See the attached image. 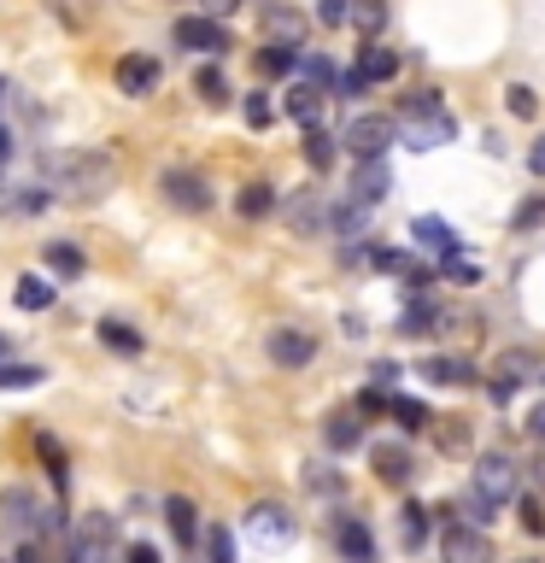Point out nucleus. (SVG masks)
Here are the masks:
<instances>
[{"instance_id":"f257e3e1","label":"nucleus","mask_w":545,"mask_h":563,"mask_svg":"<svg viewBox=\"0 0 545 563\" xmlns=\"http://www.w3.org/2000/svg\"><path fill=\"white\" fill-rule=\"evenodd\" d=\"M42 176L59 194H70V200H100V194H112L118 165L105 153H70V147H59V153H42Z\"/></svg>"},{"instance_id":"f03ea898","label":"nucleus","mask_w":545,"mask_h":563,"mask_svg":"<svg viewBox=\"0 0 545 563\" xmlns=\"http://www.w3.org/2000/svg\"><path fill=\"white\" fill-rule=\"evenodd\" d=\"M0 528L18 540H35V534H53V528H59V510H47L35 499V487H7L0 493Z\"/></svg>"},{"instance_id":"7ed1b4c3","label":"nucleus","mask_w":545,"mask_h":563,"mask_svg":"<svg viewBox=\"0 0 545 563\" xmlns=\"http://www.w3.org/2000/svg\"><path fill=\"white\" fill-rule=\"evenodd\" d=\"M112 558H118V522L105 510H88L70 528V563H112Z\"/></svg>"},{"instance_id":"20e7f679","label":"nucleus","mask_w":545,"mask_h":563,"mask_svg":"<svg viewBox=\"0 0 545 563\" xmlns=\"http://www.w3.org/2000/svg\"><path fill=\"white\" fill-rule=\"evenodd\" d=\"M404 147H440V141H452V118L440 112V100L434 95H416V100H404Z\"/></svg>"},{"instance_id":"39448f33","label":"nucleus","mask_w":545,"mask_h":563,"mask_svg":"<svg viewBox=\"0 0 545 563\" xmlns=\"http://www.w3.org/2000/svg\"><path fill=\"white\" fill-rule=\"evenodd\" d=\"M469 482H475V499H487L492 510L516 499V464H510L504 452H487L481 464L469 470Z\"/></svg>"},{"instance_id":"423d86ee","label":"nucleus","mask_w":545,"mask_h":563,"mask_svg":"<svg viewBox=\"0 0 545 563\" xmlns=\"http://www.w3.org/2000/svg\"><path fill=\"white\" fill-rule=\"evenodd\" d=\"M393 135H399V123H393V118H369V112H364V118H352V123H346V135H341V141H346V147L358 153V158H381L387 147H393Z\"/></svg>"},{"instance_id":"0eeeda50","label":"nucleus","mask_w":545,"mask_h":563,"mask_svg":"<svg viewBox=\"0 0 545 563\" xmlns=\"http://www.w3.org/2000/svg\"><path fill=\"white\" fill-rule=\"evenodd\" d=\"M440 558H446V563H492L487 528H469V522L446 528V540H440Z\"/></svg>"},{"instance_id":"6e6552de","label":"nucleus","mask_w":545,"mask_h":563,"mask_svg":"<svg viewBox=\"0 0 545 563\" xmlns=\"http://www.w3.org/2000/svg\"><path fill=\"white\" fill-rule=\"evenodd\" d=\"M112 82H118V95H130V100L153 95V88H158V59H147V53H123L118 70H112Z\"/></svg>"},{"instance_id":"1a4fd4ad","label":"nucleus","mask_w":545,"mask_h":563,"mask_svg":"<svg viewBox=\"0 0 545 563\" xmlns=\"http://www.w3.org/2000/svg\"><path fill=\"white\" fill-rule=\"evenodd\" d=\"M165 200L176 211H205L211 206V183L200 170H165Z\"/></svg>"},{"instance_id":"9d476101","label":"nucleus","mask_w":545,"mask_h":563,"mask_svg":"<svg viewBox=\"0 0 545 563\" xmlns=\"http://www.w3.org/2000/svg\"><path fill=\"white\" fill-rule=\"evenodd\" d=\"M281 218H288L293 235H316V229H329V200L323 194H293V200H281Z\"/></svg>"},{"instance_id":"9b49d317","label":"nucleus","mask_w":545,"mask_h":563,"mask_svg":"<svg viewBox=\"0 0 545 563\" xmlns=\"http://www.w3.org/2000/svg\"><path fill=\"white\" fill-rule=\"evenodd\" d=\"M176 42H182V47H200V53H223V47H229V30L218 24V18L188 12V18H176Z\"/></svg>"},{"instance_id":"f8f14e48","label":"nucleus","mask_w":545,"mask_h":563,"mask_svg":"<svg viewBox=\"0 0 545 563\" xmlns=\"http://www.w3.org/2000/svg\"><path fill=\"white\" fill-rule=\"evenodd\" d=\"M270 358L281 364V369H305L311 358H316V341L305 329H276L270 334Z\"/></svg>"},{"instance_id":"ddd939ff","label":"nucleus","mask_w":545,"mask_h":563,"mask_svg":"<svg viewBox=\"0 0 545 563\" xmlns=\"http://www.w3.org/2000/svg\"><path fill=\"white\" fill-rule=\"evenodd\" d=\"M246 534L264 540V545H281V540H293V517L276 510V505H258L253 517H246Z\"/></svg>"},{"instance_id":"4468645a","label":"nucleus","mask_w":545,"mask_h":563,"mask_svg":"<svg viewBox=\"0 0 545 563\" xmlns=\"http://www.w3.org/2000/svg\"><path fill=\"white\" fill-rule=\"evenodd\" d=\"M387 188H393L387 165H381V158H364L358 176H352V200H358V206H376V200H387Z\"/></svg>"},{"instance_id":"2eb2a0df","label":"nucleus","mask_w":545,"mask_h":563,"mask_svg":"<svg viewBox=\"0 0 545 563\" xmlns=\"http://www.w3.org/2000/svg\"><path fill=\"white\" fill-rule=\"evenodd\" d=\"M334 545L346 552V563H369V558H376V540H369V528H364L358 517H341V522H334Z\"/></svg>"},{"instance_id":"dca6fc26","label":"nucleus","mask_w":545,"mask_h":563,"mask_svg":"<svg viewBox=\"0 0 545 563\" xmlns=\"http://www.w3.org/2000/svg\"><path fill=\"white\" fill-rule=\"evenodd\" d=\"M281 112H288L293 123H305V130H311L316 112H323V88H316V82H293V88H288V100H281Z\"/></svg>"},{"instance_id":"f3484780","label":"nucleus","mask_w":545,"mask_h":563,"mask_svg":"<svg viewBox=\"0 0 545 563\" xmlns=\"http://www.w3.org/2000/svg\"><path fill=\"white\" fill-rule=\"evenodd\" d=\"M376 475H381L387 487H404V482H411V452L387 446V440H381V446H376Z\"/></svg>"},{"instance_id":"a211bd4d","label":"nucleus","mask_w":545,"mask_h":563,"mask_svg":"<svg viewBox=\"0 0 545 563\" xmlns=\"http://www.w3.org/2000/svg\"><path fill=\"white\" fill-rule=\"evenodd\" d=\"M422 376L440 382V387H469L475 382V364L469 358H429V364H422Z\"/></svg>"},{"instance_id":"6ab92c4d","label":"nucleus","mask_w":545,"mask_h":563,"mask_svg":"<svg viewBox=\"0 0 545 563\" xmlns=\"http://www.w3.org/2000/svg\"><path fill=\"white\" fill-rule=\"evenodd\" d=\"M358 70H364L369 82H387V77L399 70V53H393V47H381V42H364V53H358Z\"/></svg>"},{"instance_id":"aec40b11","label":"nucleus","mask_w":545,"mask_h":563,"mask_svg":"<svg viewBox=\"0 0 545 563\" xmlns=\"http://www.w3.org/2000/svg\"><path fill=\"white\" fill-rule=\"evenodd\" d=\"M165 517H170V534L182 545L200 540V510H193V499H165Z\"/></svg>"},{"instance_id":"412c9836","label":"nucleus","mask_w":545,"mask_h":563,"mask_svg":"<svg viewBox=\"0 0 545 563\" xmlns=\"http://www.w3.org/2000/svg\"><path fill=\"white\" fill-rule=\"evenodd\" d=\"M364 223H369V206H358V200H352V206H329V229H334L341 241L364 235Z\"/></svg>"},{"instance_id":"4be33fe9","label":"nucleus","mask_w":545,"mask_h":563,"mask_svg":"<svg viewBox=\"0 0 545 563\" xmlns=\"http://www.w3.org/2000/svg\"><path fill=\"white\" fill-rule=\"evenodd\" d=\"M12 299H18V311H47V306H53V282L24 276V282L12 288Z\"/></svg>"},{"instance_id":"5701e85b","label":"nucleus","mask_w":545,"mask_h":563,"mask_svg":"<svg viewBox=\"0 0 545 563\" xmlns=\"http://www.w3.org/2000/svg\"><path fill=\"white\" fill-rule=\"evenodd\" d=\"M411 235H416V241H429L440 258H446V253H457V235H452V229L440 223V218H416V223H411Z\"/></svg>"},{"instance_id":"b1692460","label":"nucleus","mask_w":545,"mask_h":563,"mask_svg":"<svg viewBox=\"0 0 545 563\" xmlns=\"http://www.w3.org/2000/svg\"><path fill=\"white\" fill-rule=\"evenodd\" d=\"M346 24H358L369 42H376L381 24H387V0H352V18H346Z\"/></svg>"},{"instance_id":"393cba45","label":"nucleus","mask_w":545,"mask_h":563,"mask_svg":"<svg viewBox=\"0 0 545 563\" xmlns=\"http://www.w3.org/2000/svg\"><path fill=\"white\" fill-rule=\"evenodd\" d=\"M429 429H434V440H440L446 452H469V422H464V417H434Z\"/></svg>"},{"instance_id":"a878e982","label":"nucleus","mask_w":545,"mask_h":563,"mask_svg":"<svg viewBox=\"0 0 545 563\" xmlns=\"http://www.w3.org/2000/svg\"><path fill=\"white\" fill-rule=\"evenodd\" d=\"M264 30H270V35H281V42H293V47H299V30H305V18H299L293 7H270V12H264Z\"/></svg>"},{"instance_id":"bb28decb","label":"nucleus","mask_w":545,"mask_h":563,"mask_svg":"<svg viewBox=\"0 0 545 563\" xmlns=\"http://www.w3.org/2000/svg\"><path fill=\"white\" fill-rule=\"evenodd\" d=\"M305 165H311V170H329V165H334V135L316 130V123L305 130Z\"/></svg>"},{"instance_id":"cd10ccee","label":"nucleus","mask_w":545,"mask_h":563,"mask_svg":"<svg viewBox=\"0 0 545 563\" xmlns=\"http://www.w3.org/2000/svg\"><path fill=\"white\" fill-rule=\"evenodd\" d=\"M387 411H393L399 422H404V429H429V422H434V411H429V405H416V399H404V394H393V399H387Z\"/></svg>"},{"instance_id":"c85d7f7f","label":"nucleus","mask_w":545,"mask_h":563,"mask_svg":"<svg viewBox=\"0 0 545 563\" xmlns=\"http://www.w3.org/2000/svg\"><path fill=\"white\" fill-rule=\"evenodd\" d=\"M293 65H299V53H293V42H281V47L270 42V47L258 53V70H264V77H288Z\"/></svg>"},{"instance_id":"c756f323","label":"nucleus","mask_w":545,"mask_h":563,"mask_svg":"<svg viewBox=\"0 0 545 563\" xmlns=\"http://www.w3.org/2000/svg\"><path fill=\"white\" fill-rule=\"evenodd\" d=\"M241 211H246V218H270V211H276V188L270 183H246Z\"/></svg>"},{"instance_id":"7c9ffc66","label":"nucleus","mask_w":545,"mask_h":563,"mask_svg":"<svg viewBox=\"0 0 545 563\" xmlns=\"http://www.w3.org/2000/svg\"><path fill=\"white\" fill-rule=\"evenodd\" d=\"M323 440H329L334 452H352L364 434H358V422H352V417H329V422H323Z\"/></svg>"},{"instance_id":"2f4dec72","label":"nucleus","mask_w":545,"mask_h":563,"mask_svg":"<svg viewBox=\"0 0 545 563\" xmlns=\"http://www.w3.org/2000/svg\"><path fill=\"white\" fill-rule=\"evenodd\" d=\"M527 369H534V352H504V358H499V382H492V387L510 394V382H522Z\"/></svg>"},{"instance_id":"473e14b6","label":"nucleus","mask_w":545,"mask_h":563,"mask_svg":"<svg viewBox=\"0 0 545 563\" xmlns=\"http://www.w3.org/2000/svg\"><path fill=\"white\" fill-rule=\"evenodd\" d=\"M100 341L112 352H141V334L130 323H118V317H105V323H100Z\"/></svg>"},{"instance_id":"72a5a7b5","label":"nucleus","mask_w":545,"mask_h":563,"mask_svg":"<svg viewBox=\"0 0 545 563\" xmlns=\"http://www.w3.org/2000/svg\"><path fill=\"white\" fill-rule=\"evenodd\" d=\"M47 264H53L59 276H82V253H77L70 241H53V246H47Z\"/></svg>"},{"instance_id":"f704fd0d","label":"nucleus","mask_w":545,"mask_h":563,"mask_svg":"<svg viewBox=\"0 0 545 563\" xmlns=\"http://www.w3.org/2000/svg\"><path fill=\"white\" fill-rule=\"evenodd\" d=\"M35 382H42V369H35V364H7V358H0V387H35Z\"/></svg>"},{"instance_id":"c9c22d12","label":"nucleus","mask_w":545,"mask_h":563,"mask_svg":"<svg viewBox=\"0 0 545 563\" xmlns=\"http://www.w3.org/2000/svg\"><path fill=\"white\" fill-rule=\"evenodd\" d=\"M446 276H452V282H464V288H475V282H481V264L464 258V253H446Z\"/></svg>"},{"instance_id":"e433bc0d","label":"nucleus","mask_w":545,"mask_h":563,"mask_svg":"<svg viewBox=\"0 0 545 563\" xmlns=\"http://www.w3.org/2000/svg\"><path fill=\"white\" fill-rule=\"evenodd\" d=\"M200 95H205L211 106H223V100H229V82L218 77V65H205V70H200Z\"/></svg>"},{"instance_id":"4c0bfd02","label":"nucleus","mask_w":545,"mask_h":563,"mask_svg":"<svg viewBox=\"0 0 545 563\" xmlns=\"http://www.w3.org/2000/svg\"><path fill=\"white\" fill-rule=\"evenodd\" d=\"M346 18H352V0H316V24H346Z\"/></svg>"},{"instance_id":"58836bf2","label":"nucleus","mask_w":545,"mask_h":563,"mask_svg":"<svg viewBox=\"0 0 545 563\" xmlns=\"http://www.w3.org/2000/svg\"><path fill=\"white\" fill-rule=\"evenodd\" d=\"M422 534H429V510L411 505L404 510V545H422Z\"/></svg>"},{"instance_id":"ea45409f","label":"nucleus","mask_w":545,"mask_h":563,"mask_svg":"<svg viewBox=\"0 0 545 563\" xmlns=\"http://www.w3.org/2000/svg\"><path fill=\"white\" fill-rule=\"evenodd\" d=\"M504 106H510V112H516V118H534V112H540L534 88H510V95H504Z\"/></svg>"},{"instance_id":"a19ab883","label":"nucleus","mask_w":545,"mask_h":563,"mask_svg":"<svg viewBox=\"0 0 545 563\" xmlns=\"http://www.w3.org/2000/svg\"><path fill=\"white\" fill-rule=\"evenodd\" d=\"M305 70H311V82H316V88H329V82H334V59H323V53H311Z\"/></svg>"},{"instance_id":"79ce46f5","label":"nucleus","mask_w":545,"mask_h":563,"mask_svg":"<svg viewBox=\"0 0 545 563\" xmlns=\"http://www.w3.org/2000/svg\"><path fill=\"white\" fill-rule=\"evenodd\" d=\"M246 123H253V130H264V123H270V100H264V95L246 100Z\"/></svg>"},{"instance_id":"37998d69","label":"nucleus","mask_w":545,"mask_h":563,"mask_svg":"<svg viewBox=\"0 0 545 563\" xmlns=\"http://www.w3.org/2000/svg\"><path fill=\"white\" fill-rule=\"evenodd\" d=\"M522 528H527V534H545V517H540L534 499H522Z\"/></svg>"},{"instance_id":"c03bdc74","label":"nucleus","mask_w":545,"mask_h":563,"mask_svg":"<svg viewBox=\"0 0 545 563\" xmlns=\"http://www.w3.org/2000/svg\"><path fill=\"white\" fill-rule=\"evenodd\" d=\"M123 563H158V545H147V540H135L130 552H123Z\"/></svg>"},{"instance_id":"a18cd8bd","label":"nucleus","mask_w":545,"mask_h":563,"mask_svg":"<svg viewBox=\"0 0 545 563\" xmlns=\"http://www.w3.org/2000/svg\"><path fill=\"white\" fill-rule=\"evenodd\" d=\"M540 218H545V200H527V206L516 211V229H534Z\"/></svg>"},{"instance_id":"49530a36","label":"nucleus","mask_w":545,"mask_h":563,"mask_svg":"<svg viewBox=\"0 0 545 563\" xmlns=\"http://www.w3.org/2000/svg\"><path fill=\"white\" fill-rule=\"evenodd\" d=\"M211 563H229V528H218V534H211Z\"/></svg>"},{"instance_id":"de8ad7c7","label":"nucleus","mask_w":545,"mask_h":563,"mask_svg":"<svg viewBox=\"0 0 545 563\" xmlns=\"http://www.w3.org/2000/svg\"><path fill=\"white\" fill-rule=\"evenodd\" d=\"M527 434H534V440H545V399L534 405V411H527Z\"/></svg>"},{"instance_id":"09e8293b","label":"nucleus","mask_w":545,"mask_h":563,"mask_svg":"<svg viewBox=\"0 0 545 563\" xmlns=\"http://www.w3.org/2000/svg\"><path fill=\"white\" fill-rule=\"evenodd\" d=\"M527 170L545 176V141H534V147H527Z\"/></svg>"},{"instance_id":"8fccbe9b","label":"nucleus","mask_w":545,"mask_h":563,"mask_svg":"<svg viewBox=\"0 0 545 563\" xmlns=\"http://www.w3.org/2000/svg\"><path fill=\"white\" fill-rule=\"evenodd\" d=\"M200 7H205V18H223V12H235L241 0H200Z\"/></svg>"},{"instance_id":"3c124183","label":"nucleus","mask_w":545,"mask_h":563,"mask_svg":"<svg viewBox=\"0 0 545 563\" xmlns=\"http://www.w3.org/2000/svg\"><path fill=\"white\" fill-rule=\"evenodd\" d=\"M12 563H47V558H42V552H35V545H24V552H18Z\"/></svg>"},{"instance_id":"603ef678","label":"nucleus","mask_w":545,"mask_h":563,"mask_svg":"<svg viewBox=\"0 0 545 563\" xmlns=\"http://www.w3.org/2000/svg\"><path fill=\"white\" fill-rule=\"evenodd\" d=\"M7 158H12V135L0 130V165H7Z\"/></svg>"},{"instance_id":"864d4df0","label":"nucleus","mask_w":545,"mask_h":563,"mask_svg":"<svg viewBox=\"0 0 545 563\" xmlns=\"http://www.w3.org/2000/svg\"><path fill=\"white\" fill-rule=\"evenodd\" d=\"M7 206H12V188H7V183H0V211H7Z\"/></svg>"},{"instance_id":"5fc2aeb1","label":"nucleus","mask_w":545,"mask_h":563,"mask_svg":"<svg viewBox=\"0 0 545 563\" xmlns=\"http://www.w3.org/2000/svg\"><path fill=\"white\" fill-rule=\"evenodd\" d=\"M0 358H7V334H0Z\"/></svg>"},{"instance_id":"6e6d98bb","label":"nucleus","mask_w":545,"mask_h":563,"mask_svg":"<svg viewBox=\"0 0 545 563\" xmlns=\"http://www.w3.org/2000/svg\"><path fill=\"white\" fill-rule=\"evenodd\" d=\"M516 563H545V558H516Z\"/></svg>"},{"instance_id":"4d7b16f0","label":"nucleus","mask_w":545,"mask_h":563,"mask_svg":"<svg viewBox=\"0 0 545 563\" xmlns=\"http://www.w3.org/2000/svg\"><path fill=\"white\" fill-rule=\"evenodd\" d=\"M7 95H12V88H7V82H0V100H7Z\"/></svg>"}]
</instances>
